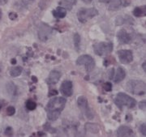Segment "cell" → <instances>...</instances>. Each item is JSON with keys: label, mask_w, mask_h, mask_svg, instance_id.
I'll return each instance as SVG.
<instances>
[{"label": "cell", "mask_w": 146, "mask_h": 137, "mask_svg": "<svg viewBox=\"0 0 146 137\" xmlns=\"http://www.w3.org/2000/svg\"><path fill=\"white\" fill-rule=\"evenodd\" d=\"M127 90L136 95H143L145 93V83L141 80H130L127 84Z\"/></svg>", "instance_id": "3957f363"}, {"label": "cell", "mask_w": 146, "mask_h": 137, "mask_svg": "<svg viewBox=\"0 0 146 137\" xmlns=\"http://www.w3.org/2000/svg\"><path fill=\"white\" fill-rule=\"evenodd\" d=\"M126 76V72L124 71V69H123L122 68H119L117 69V71L115 75V77L113 78L114 81L115 83H119L121 82L123 79L125 78Z\"/></svg>", "instance_id": "5bb4252c"}, {"label": "cell", "mask_w": 146, "mask_h": 137, "mask_svg": "<svg viewBox=\"0 0 146 137\" xmlns=\"http://www.w3.org/2000/svg\"><path fill=\"white\" fill-rule=\"evenodd\" d=\"M117 38H118V41L122 44H127L131 41V35L125 29H120L119 31L118 32Z\"/></svg>", "instance_id": "8fae6325"}, {"label": "cell", "mask_w": 146, "mask_h": 137, "mask_svg": "<svg viewBox=\"0 0 146 137\" xmlns=\"http://www.w3.org/2000/svg\"><path fill=\"white\" fill-rule=\"evenodd\" d=\"M146 14V8L145 6L142 7H137L133 11V15L136 17H142L145 16Z\"/></svg>", "instance_id": "e0dca14e"}, {"label": "cell", "mask_w": 146, "mask_h": 137, "mask_svg": "<svg viewBox=\"0 0 146 137\" xmlns=\"http://www.w3.org/2000/svg\"><path fill=\"white\" fill-rule=\"evenodd\" d=\"M103 88H104V89L106 91H107V92H110V91H111L112 89V84L109 83V82H107V83H105L104 85H103Z\"/></svg>", "instance_id": "d4e9b609"}, {"label": "cell", "mask_w": 146, "mask_h": 137, "mask_svg": "<svg viewBox=\"0 0 146 137\" xmlns=\"http://www.w3.org/2000/svg\"><path fill=\"white\" fill-rule=\"evenodd\" d=\"M53 15L55 18L62 19L64 18L67 15V10L63 7H58L54 11H53Z\"/></svg>", "instance_id": "9a60e30c"}, {"label": "cell", "mask_w": 146, "mask_h": 137, "mask_svg": "<svg viewBox=\"0 0 146 137\" xmlns=\"http://www.w3.org/2000/svg\"><path fill=\"white\" fill-rule=\"evenodd\" d=\"M60 91L62 94L65 97H71L72 95L73 89H72V83L70 80H65L63 81L61 87H60Z\"/></svg>", "instance_id": "30bf717a"}, {"label": "cell", "mask_w": 146, "mask_h": 137, "mask_svg": "<svg viewBox=\"0 0 146 137\" xmlns=\"http://www.w3.org/2000/svg\"><path fill=\"white\" fill-rule=\"evenodd\" d=\"M33 1H34V0H22V2L25 3V4H29V3H31Z\"/></svg>", "instance_id": "f546056e"}, {"label": "cell", "mask_w": 146, "mask_h": 137, "mask_svg": "<svg viewBox=\"0 0 146 137\" xmlns=\"http://www.w3.org/2000/svg\"><path fill=\"white\" fill-rule=\"evenodd\" d=\"M85 129L91 133H98L99 132V126L95 123H86Z\"/></svg>", "instance_id": "ac0fdd59"}, {"label": "cell", "mask_w": 146, "mask_h": 137, "mask_svg": "<svg viewBox=\"0 0 146 137\" xmlns=\"http://www.w3.org/2000/svg\"><path fill=\"white\" fill-rule=\"evenodd\" d=\"M7 90H8V92H9V93H12L13 94L16 93V86L12 84V83H9V84H7Z\"/></svg>", "instance_id": "603a6c76"}, {"label": "cell", "mask_w": 146, "mask_h": 137, "mask_svg": "<svg viewBox=\"0 0 146 137\" xmlns=\"http://www.w3.org/2000/svg\"><path fill=\"white\" fill-rule=\"evenodd\" d=\"M9 17H10L11 20H15L16 17H17V15H16V13H13V12H11L10 15H9Z\"/></svg>", "instance_id": "83f0119b"}, {"label": "cell", "mask_w": 146, "mask_h": 137, "mask_svg": "<svg viewBox=\"0 0 146 137\" xmlns=\"http://www.w3.org/2000/svg\"><path fill=\"white\" fill-rule=\"evenodd\" d=\"M77 65H84L87 71H91L95 67V62L93 58L88 55V54H84L80 56L76 60Z\"/></svg>", "instance_id": "ba28073f"}, {"label": "cell", "mask_w": 146, "mask_h": 137, "mask_svg": "<svg viewBox=\"0 0 146 137\" xmlns=\"http://www.w3.org/2000/svg\"><path fill=\"white\" fill-rule=\"evenodd\" d=\"M16 113V109L13 106H8L7 109V114L9 116H12L15 114Z\"/></svg>", "instance_id": "cb8c5ba5"}, {"label": "cell", "mask_w": 146, "mask_h": 137, "mask_svg": "<svg viewBox=\"0 0 146 137\" xmlns=\"http://www.w3.org/2000/svg\"><path fill=\"white\" fill-rule=\"evenodd\" d=\"M109 0H99V2L101 3H107Z\"/></svg>", "instance_id": "836d02e7"}, {"label": "cell", "mask_w": 146, "mask_h": 137, "mask_svg": "<svg viewBox=\"0 0 146 137\" xmlns=\"http://www.w3.org/2000/svg\"><path fill=\"white\" fill-rule=\"evenodd\" d=\"M140 130H141V134L143 135V136H146V125L145 123H143L142 125L141 126V128H140Z\"/></svg>", "instance_id": "4316f807"}, {"label": "cell", "mask_w": 146, "mask_h": 137, "mask_svg": "<svg viewBox=\"0 0 146 137\" xmlns=\"http://www.w3.org/2000/svg\"><path fill=\"white\" fill-rule=\"evenodd\" d=\"M52 32V28L50 25H48L46 23H41L38 27V31H37L38 37L42 42H46L50 37Z\"/></svg>", "instance_id": "8992f818"}, {"label": "cell", "mask_w": 146, "mask_h": 137, "mask_svg": "<svg viewBox=\"0 0 146 137\" xmlns=\"http://www.w3.org/2000/svg\"><path fill=\"white\" fill-rule=\"evenodd\" d=\"M53 92L51 93H50L49 96H53V95H57L58 94V92H56V90H52Z\"/></svg>", "instance_id": "1f68e13d"}, {"label": "cell", "mask_w": 146, "mask_h": 137, "mask_svg": "<svg viewBox=\"0 0 146 137\" xmlns=\"http://www.w3.org/2000/svg\"><path fill=\"white\" fill-rule=\"evenodd\" d=\"M140 108H141V110H143V111H145V101L141 102V104H140Z\"/></svg>", "instance_id": "f1b7e54d"}, {"label": "cell", "mask_w": 146, "mask_h": 137, "mask_svg": "<svg viewBox=\"0 0 146 137\" xmlns=\"http://www.w3.org/2000/svg\"><path fill=\"white\" fill-rule=\"evenodd\" d=\"M67 101L64 97H54L48 102L46 106L47 117L50 121H55L60 116L65 107Z\"/></svg>", "instance_id": "6da1fadb"}, {"label": "cell", "mask_w": 146, "mask_h": 137, "mask_svg": "<svg viewBox=\"0 0 146 137\" xmlns=\"http://www.w3.org/2000/svg\"><path fill=\"white\" fill-rule=\"evenodd\" d=\"M84 3H90L93 0H82Z\"/></svg>", "instance_id": "d6a6232c"}, {"label": "cell", "mask_w": 146, "mask_h": 137, "mask_svg": "<svg viewBox=\"0 0 146 137\" xmlns=\"http://www.w3.org/2000/svg\"><path fill=\"white\" fill-rule=\"evenodd\" d=\"M133 132L129 126H121L117 130V135L119 136H132Z\"/></svg>", "instance_id": "4fadbf2b"}, {"label": "cell", "mask_w": 146, "mask_h": 137, "mask_svg": "<svg viewBox=\"0 0 146 137\" xmlns=\"http://www.w3.org/2000/svg\"><path fill=\"white\" fill-rule=\"evenodd\" d=\"M7 0H0V5H4L5 3H7Z\"/></svg>", "instance_id": "4dcf8cb0"}, {"label": "cell", "mask_w": 146, "mask_h": 137, "mask_svg": "<svg viewBox=\"0 0 146 137\" xmlns=\"http://www.w3.org/2000/svg\"><path fill=\"white\" fill-rule=\"evenodd\" d=\"M145 64H146L145 62V63H143V69L145 70V71H146V69H145Z\"/></svg>", "instance_id": "e575fe53"}, {"label": "cell", "mask_w": 146, "mask_h": 137, "mask_svg": "<svg viewBox=\"0 0 146 137\" xmlns=\"http://www.w3.org/2000/svg\"><path fill=\"white\" fill-rule=\"evenodd\" d=\"M60 77H61V73L59 71H52L50 73L46 79L47 84H50V85L57 84L59 79H60Z\"/></svg>", "instance_id": "7c38bea8"}, {"label": "cell", "mask_w": 146, "mask_h": 137, "mask_svg": "<svg viewBox=\"0 0 146 137\" xmlns=\"http://www.w3.org/2000/svg\"><path fill=\"white\" fill-rule=\"evenodd\" d=\"M77 104H78L79 108L82 111L84 115L87 117V118L92 119L94 118V114L88 105V100L86 99V97H84L83 96L79 97L77 99Z\"/></svg>", "instance_id": "52a82bcc"}, {"label": "cell", "mask_w": 146, "mask_h": 137, "mask_svg": "<svg viewBox=\"0 0 146 137\" xmlns=\"http://www.w3.org/2000/svg\"><path fill=\"white\" fill-rule=\"evenodd\" d=\"M21 73H22V68L21 67H14L10 71V75L12 77H17L21 75Z\"/></svg>", "instance_id": "ffe728a7"}, {"label": "cell", "mask_w": 146, "mask_h": 137, "mask_svg": "<svg viewBox=\"0 0 146 137\" xmlns=\"http://www.w3.org/2000/svg\"><path fill=\"white\" fill-rule=\"evenodd\" d=\"M94 50L96 54L102 56L106 55L113 50V44L111 42H99L94 46Z\"/></svg>", "instance_id": "5b68a950"}, {"label": "cell", "mask_w": 146, "mask_h": 137, "mask_svg": "<svg viewBox=\"0 0 146 137\" xmlns=\"http://www.w3.org/2000/svg\"><path fill=\"white\" fill-rule=\"evenodd\" d=\"M16 63V59H13V60H12V63Z\"/></svg>", "instance_id": "d590c367"}, {"label": "cell", "mask_w": 146, "mask_h": 137, "mask_svg": "<svg viewBox=\"0 0 146 137\" xmlns=\"http://www.w3.org/2000/svg\"><path fill=\"white\" fill-rule=\"evenodd\" d=\"M76 0H63L60 4L63 6V7H64L66 10L68 9V10H71L72 9V7L74 4H76Z\"/></svg>", "instance_id": "d6986e66"}, {"label": "cell", "mask_w": 146, "mask_h": 137, "mask_svg": "<svg viewBox=\"0 0 146 137\" xmlns=\"http://www.w3.org/2000/svg\"><path fill=\"white\" fill-rule=\"evenodd\" d=\"M115 102L119 109H123V107L133 108L136 105V101L134 98L131 97L130 96L125 94L123 93H119L117 94Z\"/></svg>", "instance_id": "7a4b0ae2"}, {"label": "cell", "mask_w": 146, "mask_h": 137, "mask_svg": "<svg viewBox=\"0 0 146 137\" xmlns=\"http://www.w3.org/2000/svg\"><path fill=\"white\" fill-rule=\"evenodd\" d=\"M5 135L6 136H11L13 135V130H12L11 127L9 126V127H7V128H6Z\"/></svg>", "instance_id": "484cf974"}, {"label": "cell", "mask_w": 146, "mask_h": 137, "mask_svg": "<svg viewBox=\"0 0 146 137\" xmlns=\"http://www.w3.org/2000/svg\"><path fill=\"white\" fill-rule=\"evenodd\" d=\"M73 42H74V46L76 50H79L80 49V37L78 33H75L74 37H73Z\"/></svg>", "instance_id": "44dd1931"}, {"label": "cell", "mask_w": 146, "mask_h": 137, "mask_svg": "<svg viewBox=\"0 0 146 137\" xmlns=\"http://www.w3.org/2000/svg\"><path fill=\"white\" fill-rule=\"evenodd\" d=\"M36 102H34L33 101H28L26 102V108L29 111H34L36 109Z\"/></svg>", "instance_id": "7402d4cb"}, {"label": "cell", "mask_w": 146, "mask_h": 137, "mask_svg": "<svg viewBox=\"0 0 146 137\" xmlns=\"http://www.w3.org/2000/svg\"><path fill=\"white\" fill-rule=\"evenodd\" d=\"M107 4L109 5V9L112 11H116L119 9L123 4L122 0H109Z\"/></svg>", "instance_id": "2e32d148"}, {"label": "cell", "mask_w": 146, "mask_h": 137, "mask_svg": "<svg viewBox=\"0 0 146 137\" xmlns=\"http://www.w3.org/2000/svg\"><path fill=\"white\" fill-rule=\"evenodd\" d=\"M118 56L119 61L123 64L130 63L133 60V54L132 52L129 50H121L118 51Z\"/></svg>", "instance_id": "9c48e42d"}, {"label": "cell", "mask_w": 146, "mask_h": 137, "mask_svg": "<svg viewBox=\"0 0 146 137\" xmlns=\"http://www.w3.org/2000/svg\"><path fill=\"white\" fill-rule=\"evenodd\" d=\"M1 17H2V11L0 10V20H1Z\"/></svg>", "instance_id": "8d00e7d4"}, {"label": "cell", "mask_w": 146, "mask_h": 137, "mask_svg": "<svg viewBox=\"0 0 146 137\" xmlns=\"http://www.w3.org/2000/svg\"><path fill=\"white\" fill-rule=\"evenodd\" d=\"M98 11L94 7H92V8H81L80 10L78 11L77 17H78V20L80 22L85 23L86 21H89V19L98 16Z\"/></svg>", "instance_id": "277c9868"}]
</instances>
